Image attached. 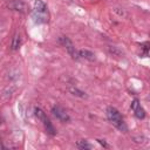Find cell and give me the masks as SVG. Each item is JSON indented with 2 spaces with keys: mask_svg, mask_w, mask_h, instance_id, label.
I'll use <instances>...</instances> for the list:
<instances>
[{
  "mask_svg": "<svg viewBox=\"0 0 150 150\" xmlns=\"http://www.w3.org/2000/svg\"><path fill=\"white\" fill-rule=\"evenodd\" d=\"M6 6H7V8L11 9V11L21 12V13L26 12V9H27L26 4H25L23 1H21V0H7Z\"/></svg>",
  "mask_w": 150,
  "mask_h": 150,
  "instance_id": "277c9868",
  "label": "cell"
},
{
  "mask_svg": "<svg viewBox=\"0 0 150 150\" xmlns=\"http://www.w3.org/2000/svg\"><path fill=\"white\" fill-rule=\"evenodd\" d=\"M79 54H80V57H83V59H86V60H88V61H94V60H95V54L91 53L90 50L82 49V50L79 52Z\"/></svg>",
  "mask_w": 150,
  "mask_h": 150,
  "instance_id": "ba28073f",
  "label": "cell"
},
{
  "mask_svg": "<svg viewBox=\"0 0 150 150\" xmlns=\"http://www.w3.org/2000/svg\"><path fill=\"white\" fill-rule=\"evenodd\" d=\"M97 142H98L101 145H103L104 148H108V144L105 143V141H104V139H97Z\"/></svg>",
  "mask_w": 150,
  "mask_h": 150,
  "instance_id": "9a60e30c",
  "label": "cell"
},
{
  "mask_svg": "<svg viewBox=\"0 0 150 150\" xmlns=\"http://www.w3.org/2000/svg\"><path fill=\"white\" fill-rule=\"evenodd\" d=\"M148 100H150V95H149V96H148Z\"/></svg>",
  "mask_w": 150,
  "mask_h": 150,
  "instance_id": "2e32d148",
  "label": "cell"
},
{
  "mask_svg": "<svg viewBox=\"0 0 150 150\" xmlns=\"http://www.w3.org/2000/svg\"><path fill=\"white\" fill-rule=\"evenodd\" d=\"M107 117H108V120L110 121V123L112 124V125H115L120 131H122V132H127L128 131V127H127V124H125V122H124V120H123V117H122V115L120 114V111L115 108V107H108L107 108Z\"/></svg>",
  "mask_w": 150,
  "mask_h": 150,
  "instance_id": "6da1fadb",
  "label": "cell"
},
{
  "mask_svg": "<svg viewBox=\"0 0 150 150\" xmlns=\"http://www.w3.org/2000/svg\"><path fill=\"white\" fill-rule=\"evenodd\" d=\"M141 48L143 49L144 54H146V53H148V50L150 49V42H143V43L141 45Z\"/></svg>",
  "mask_w": 150,
  "mask_h": 150,
  "instance_id": "4fadbf2b",
  "label": "cell"
},
{
  "mask_svg": "<svg viewBox=\"0 0 150 150\" xmlns=\"http://www.w3.org/2000/svg\"><path fill=\"white\" fill-rule=\"evenodd\" d=\"M76 145H77V148L79 149H91V145L88 143V141H86V139H80V141H77V143H76Z\"/></svg>",
  "mask_w": 150,
  "mask_h": 150,
  "instance_id": "8fae6325",
  "label": "cell"
},
{
  "mask_svg": "<svg viewBox=\"0 0 150 150\" xmlns=\"http://www.w3.org/2000/svg\"><path fill=\"white\" fill-rule=\"evenodd\" d=\"M20 45H21V38H20V35L16 33V34H14V36H13V39H12V43H11V48H12V50H16V49H19Z\"/></svg>",
  "mask_w": 150,
  "mask_h": 150,
  "instance_id": "9c48e42d",
  "label": "cell"
},
{
  "mask_svg": "<svg viewBox=\"0 0 150 150\" xmlns=\"http://www.w3.org/2000/svg\"><path fill=\"white\" fill-rule=\"evenodd\" d=\"M69 91H70L74 96H79V97H81V98H86V97H87V95H86L84 91H82V90H80V89H77V88H74V87L69 88Z\"/></svg>",
  "mask_w": 150,
  "mask_h": 150,
  "instance_id": "30bf717a",
  "label": "cell"
},
{
  "mask_svg": "<svg viewBox=\"0 0 150 150\" xmlns=\"http://www.w3.org/2000/svg\"><path fill=\"white\" fill-rule=\"evenodd\" d=\"M109 52L111 53V54H114V55H122L123 54V52L122 50H120L117 47H115V46H109Z\"/></svg>",
  "mask_w": 150,
  "mask_h": 150,
  "instance_id": "7c38bea8",
  "label": "cell"
},
{
  "mask_svg": "<svg viewBox=\"0 0 150 150\" xmlns=\"http://www.w3.org/2000/svg\"><path fill=\"white\" fill-rule=\"evenodd\" d=\"M52 112H53V115H54L57 120H60L61 122H69V121H70V117H69L68 112H67L63 108H61V107H59V105H54V107L52 108Z\"/></svg>",
  "mask_w": 150,
  "mask_h": 150,
  "instance_id": "5b68a950",
  "label": "cell"
},
{
  "mask_svg": "<svg viewBox=\"0 0 150 150\" xmlns=\"http://www.w3.org/2000/svg\"><path fill=\"white\" fill-rule=\"evenodd\" d=\"M34 114H35V116L42 122L46 132H47L48 135H50V136H55V135H56V130H55L54 125L52 124V122L49 121V118L47 117V115L45 114V111H43L41 108L35 107V108H34Z\"/></svg>",
  "mask_w": 150,
  "mask_h": 150,
  "instance_id": "7a4b0ae2",
  "label": "cell"
},
{
  "mask_svg": "<svg viewBox=\"0 0 150 150\" xmlns=\"http://www.w3.org/2000/svg\"><path fill=\"white\" fill-rule=\"evenodd\" d=\"M131 110L134 111L135 116H136L138 120H143V118L145 117V111H144V109L141 107V104H139V102H138L137 98H135V100L131 102Z\"/></svg>",
  "mask_w": 150,
  "mask_h": 150,
  "instance_id": "8992f818",
  "label": "cell"
},
{
  "mask_svg": "<svg viewBox=\"0 0 150 150\" xmlns=\"http://www.w3.org/2000/svg\"><path fill=\"white\" fill-rule=\"evenodd\" d=\"M59 42H60L63 47H66V49H67L68 54L71 56V59L79 60L80 54H79V52L76 50L75 46L73 45V42L69 40V38H67V36H60V38H59Z\"/></svg>",
  "mask_w": 150,
  "mask_h": 150,
  "instance_id": "3957f363",
  "label": "cell"
},
{
  "mask_svg": "<svg viewBox=\"0 0 150 150\" xmlns=\"http://www.w3.org/2000/svg\"><path fill=\"white\" fill-rule=\"evenodd\" d=\"M132 139H134V142H136V143H143V142H144V137H143V136H134Z\"/></svg>",
  "mask_w": 150,
  "mask_h": 150,
  "instance_id": "5bb4252c",
  "label": "cell"
},
{
  "mask_svg": "<svg viewBox=\"0 0 150 150\" xmlns=\"http://www.w3.org/2000/svg\"><path fill=\"white\" fill-rule=\"evenodd\" d=\"M33 12L34 13H47V5H46V2L42 1V0H35Z\"/></svg>",
  "mask_w": 150,
  "mask_h": 150,
  "instance_id": "52a82bcc",
  "label": "cell"
}]
</instances>
